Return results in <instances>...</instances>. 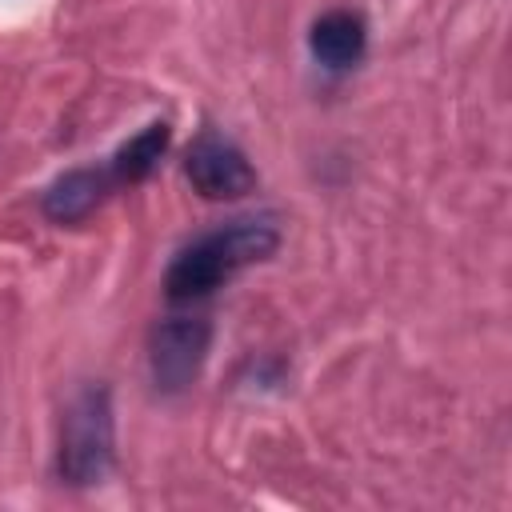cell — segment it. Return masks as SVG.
Segmentation results:
<instances>
[{
	"label": "cell",
	"mask_w": 512,
	"mask_h": 512,
	"mask_svg": "<svg viewBox=\"0 0 512 512\" xmlns=\"http://www.w3.org/2000/svg\"><path fill=\"white\" fill-rule=\"evenodd\" d=\"M168 140H172V128H168L164 120H156V124H148L144 132H136V136L112 156V164H108L112 176H116V184H140L144 176H152V168L160 164Z\"/></svg>",
	"instance_id": "52a82bcc"
},
{
	"label": "cell",
	"mask_w": 512,
	"mask_h": 512,
	"mask_svg": "<svg viewBox=\"0 0 512 512\" xmlns=\"http://www.w3.org/2000/svg\"><path fill=\"white\" fill-rule=\"evenodd\" d=\"M184 172L204 200H240L256 188V168L220 132H200L184 156Z\"/></svg>",
	"instance_id": "277c9868"
},
{
	"label": "cell",
	"mask_w": 512,
	"mask_h": 512,
	"mask_svg": "<svg viewBox=\"0 0 512 512\" xmlns=\"http://www.w3.org/2000/svg\"><path fill=\"white\" fill-rule=\"evenodd\" d=\"M112 188H116V176H112L108 164H100V168H68L44 188L40 212L52 224H80L108 200Z\"/></svg>",
	"instance_id": "5b68a950"
},
{
	"label": "cell",
	"mask_w": 512,
	"mask_h": 512,
	"mask_svg": "<svg viewBox=\"0 0 512 512\" xmlns=\"http://www.w3.org/2000/svg\"><path fill=\"white\" fill-rule=\"evenodd\" d=\"M116 460V412L108 384H88L72 396L60 424L56 472L72 488L100 484Z\"/></svg>",
	"instance_id": "7a4b0ae2"
},
{
	"label": "cell",
	"mask_w": 512,
	"mask_h": 512,
	"mask_svg": "<svg viewBox=\"0 0 512 512\" xmlns=\"http://www.w3.org/2000/svg\"><path fill=\"white\" fill-rule=\"evenodd\" d=\"M308 48L312 56L332 68V72H344V68H356L364 60V48H368V28H364V16L352 12V8H332L324 16H316L312 32H308Z\"/></svg>",
	"instance_id": "8992f818"
},
{
	"label": "cell",
	"mask_w": 512,
	"mask_h": 512,
	"mask_svg": "<svg viewBox=\"0 0 512 512\" xmlns=\"http://www.w3.org/2000/svg\"><path fill=\"white\" fill-rule=\"evenodd\" d=\"M208 344H212V320L196 316V312H180V316H164L152 328L148 340V368L160 392H184L204 360H208Z\"/></svg>",
	"instance_id": "3957f363"
},
{
	"label": "cell",
	"mask_w": 512,
	"mask_h": 512,
	"mask_svg": "<svg viewBox=\"0 0 512 512\" xmlns=\"http://www.w3.org/2000/svg\"><path fill=\"white\" fill-rule=\"evenodd\" d=\"M280 248V228L268 216H248L232 220L200 240H192L164 276V296L172 304H192L212 296L224 280H232L240 268L268 260Z\"/></svg>",
	"instance_id": "6da1fadb"
}]
</instances>
